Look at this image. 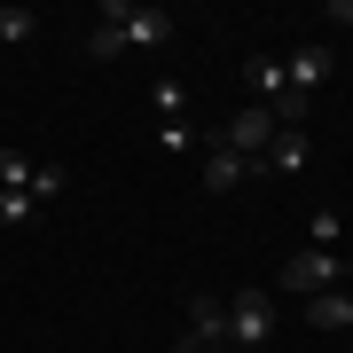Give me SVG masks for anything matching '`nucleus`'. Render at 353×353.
<instances>
[{
    "instance_id": "obj_1",
    "label": "nucleus",
    "mask_w": 353,
    "mask_h": 353,
    "mask_svg": "<svg viewBox=\"0 0 353 353\" xmlns=\"http://www.w3.org/2000/svg\"><path fill=\"white\" fill-rule=\"evenodd\" d=\"M275 314H283V306H275V290H259V283H243L236 290V299H228V345H267V338H275Z\"/></svg>"
},
{
    "instance_id": "obj_2",
    "label": "nucleus",
    "mask_w": 353,
    "mask_h": 353,
    "mask_svg": "<svg viewBox=\"0 0 353 353\" xmlns=\"http://www.w3.org/2000/svg\"><path fill=\"white\" fill-rule=\"evenodd\" d=\"M345 283V267H338V252H290L283 259V275H275V290H290V299H322V290H338Z\"/></svg>"
},
{
    "instance_id": "obj_3",
    "label": "nucleus",
    "mask_w": 353,
    "mask_h": 353,
    "mask_svg": "<svg viewBox=\"0 0 353 353\" xmlns=\"http://www.w3.org/2000/svg\"><path fill=\"white\" fill-rule=\"evenodd\" d=\"M102 24H118V32H126V48H165V39L181 32L165 8H126V0H110V8H102Z\"/></svg>"
},
{
    "instance_id": "obj_4",
    "label": "nucleus",
    "mask_w": 353,
    "mask_h": 353,
    "mask_svg": "<svg viewBox=\"0 0 353 353\" xmlns=\"http://www.w3.org/2000/svg\"><path fill=\"white\" fill-rule=\"evenodd\" d=\"M283 126H275V110H267V102H252V110H236V118H228V126H220V141H228V150H236V157H267V141H275Z\"/></svg>"
},
{
    "instance_id": "obj_5",
    "label": "nucleus",
    "mask_w": 353,
    "mask_h": 353,
    "mask_svg": "<svg viewBox=\"0 0 353 353\" xmlns=\"http://www.w3.org/2000/svg\"><path fill=\"white\" fill-rule=\"evenodd\" d=\"M196 345H228V299H212V290L189 299V330L173 338V353H196Z\"/></svg>"
},
{
    "instance_id": "obj_6",
    "label": "nucleus",
    "mask_w": 353,
    "mask_h": 353,
    "mask_svg": "<svg viewBox=\"0 0 353 353\" xmlns=\"http://www.w3.org/2000/svg\"><path fill=\"white\" fill-rule=\"evenodd\" d=\"M243 173H259V165H252V157H236V150L212 134V150H204V189L228 196V189H243Z\"/></svg>"
},
{
    "instance_id": "obj_7",
    "label": "nucleus",
    "mask_w": 353,
    "mask_h": 353,
    "mask_svg": "<svg viewBox=\"0 0 353 353\" xmlns=\"http://www.w3.org/2000/svg\"><path fill=\"white\" fill-rule=\"evenodd\" d=\"M330 71H338V63H330V48H314V39L283 55V79H290V87H299V94H314V87H322Z\"/></svg>"
},
{
    "instance_id": "obj_8",
    "label": "nucleus",
    "mask_w": 353,
    "mask_h": 353,
    "mask_svg": "<svg viewBox=\"0 0 353 353\" xmlns=\"http://www.w3.org/2000/svg\"><path fill=\"white\" fill-rule=\"evenodd\" d=\"M306 157H314V141H306V134H275V141H267V157H259V173H299Z\"/></svg>"
},
{
    "instance_id": "obj_9",
    "label": "nucleus",
    "mask_w": 353,
    "mask_h": 353,
    "mask_svg": "<svg viewBox=\"0 0 353 353\" xmlns=\"http://www.w3.org/2000/svg\"><path fill=\"white\" fill-rule=\"evenodd\" d=\"M306 322L314 330H353V299L345 290H322V299H306Z\"/></svg>"
},
{
    "instance_id": "obj_10",
    "label": "nucleus",
    "mask_w": 353,
    "mask_h": 353,
    "mask_svg": "<svg viewBox=\"0 0 353 353\" xmlns=\"http://www.w3.org/2000/svg\"><path fill=\"white\" fill-rule=\"evenodd\" d=\"M243 79H252V102H275L290 79H283V55H252V63H243Z\"/></svg>"
},
{
    "instance_id": "obj_11",
    "label": "nucleus",
    "mask_w": 353,
    "mask_h": 353,
    "mask_svg": "<svg viewBox=\"0 0 353 353\" xmlns=\"http://www.w3.org/2000/svg\"><path fill=\"white\" fill-rule=\"evenodd\" d=\"M87 55H94V63H118V55H126V32H118V24H94L87 32Z\"/></svg>"
},
{
    "instance_id": "obj_12",
    "label": "nucleus",
    "mask_w": 353,
    "mask_h": 353,
    "mask_svg": "<svg viewBox=\"0 0 353 353\" xmlns=\"http://www.w3.org/2000/svg\"><path fill=\"white\" fill-rule=\"evenodd\" d=\"M32 32H39V16H32V8H16V0H8V8H0V39L16 48V39H32Z\"/></svg>"
},
{
    "instance_id": "obj_13",
    "label": "nucleus",
    "mask_w": 353,
    "mask_h": 353,
    "mask_svg": "<svg viewBox=\"0 0 353 353\" xmlns=\"http://www.w3.org/2000/svg\"><path fill=\"white\" fill-rule=\"evenodd\" d=\"M24 220H39V204L24 189H0V228H24Z\"/></svg>"
},
{
    "instance_id": "obj_14",
    "label": "nucleus",
    "mask_w": 353,
    "mask_h": 353,
    "mask_svg": "<svg viewBox=\"0 0 353 353\" xmlns=\"http://www.w3.org/2000/svg\"><path fill=\"white\" fill-rule=\"evenodd\" d=\"M150 102L165 118H181V102H189V87H181V79H150Z\"/></svg>"
},
{
    "instance_id": "obj_15",
    "label": "nucleus",
    "mask_w": 353,
    "mask_h": 353,
    "mask_svg": "<svg viewBox=\"0 0 353 353\" xmlns=\"http://www.w3.org/2000/svg\"><path fill=\"white\" fill-rule=\"evenodd\" d=\"M157 150H196V134H189V118H157Z\"/></svg>"
},
{
    "instance_id": "obj_16",
    "label": "nucleus",
    "mask_w": 353,
    "mask_h": 353,
    "mask_svg": "<svg viewBox=\"0 0 353 353\" xmlns=\"http://www.w3.org/2000/svg\"><path fill=\"white\" fill-rule=\"evenodd\" d=\"M338 236H345V220H338V212H314V252H330Z\"/></svg>"
},
{
    "instance_id": "obj_17",
    "label": "nucleus",
    "mask_w": 353,
    "mask_h": 353,
    "mask_svg": "<svg viewBox=\"0 0 353 353\" xmlns=\"http://www.w3.org/2000/svg\"><path fill=\"white\" fill-rule=\"evenodd\" d=\"M322 16H330V24H353V0H330Z\"/></svg>"
},
{
    "instance_id": "obj_18",
    "label": "nucleus",
    "mask_w": 353,
    "mask_h": 353,
    "mask_svg": "<svg viewBox=\"0 0 353 353\" xmlns=\"http://www.w3.org/2000/svg\"><path fill=\"white\" fill-rule=\"evenodd\" d=\"M196 353H236V345H196Z\"/></svg>"
},
{
    "instance_id": "obj_19",
    "label": "nucleus",
    "mask_w": 353,
    "mask_h": 353,
    "mask_svg": "<svg viewBox=\"0 0 353 353\" xmlns=\"http://www.w3.org/2000/svg\"><path fill=\"white\" fill-rule=\"evenodd\" d=\"M236 353H252V345H236Z\"/></svg>"
}]
</instances>
